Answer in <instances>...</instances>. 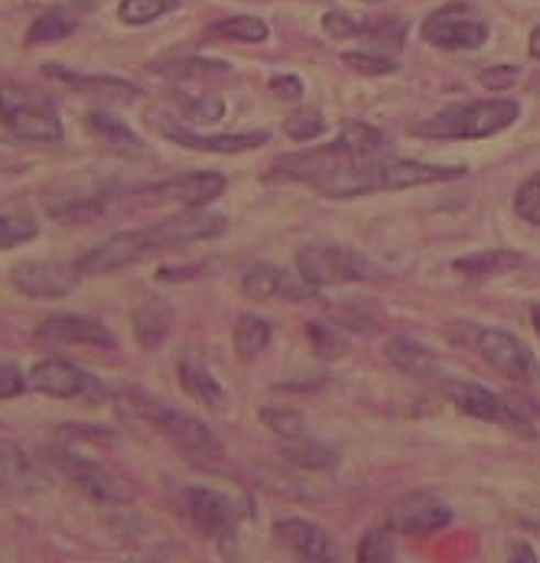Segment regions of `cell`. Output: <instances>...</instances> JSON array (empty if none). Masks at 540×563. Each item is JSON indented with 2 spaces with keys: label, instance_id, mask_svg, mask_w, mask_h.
I'll return each instance as SVG.
<instances>
[{
  "label": "cell",
  "instance_id": "6da1fadb",
  "mask_svg": "<svg viewBox=\"0 0 540 563\" xmlns=\"http://www.w3.org/2000/svg\"><path fill=\"white\" fill-rule=\"evenodd\" d=\"M465 176V166H443V163L397 161V157H372V161L352 163L332 176H326L316 189L332 199H355L382 189H414L430 183H447Z\"/></svg>",
  "mask_w": 540,
  "mask_h": 563
},
{
  "label": "cell",
  "instance_id": "7a4b0ae2",
  "mask_svg": "<svg viewBox=\"0 0 540 563\" xmlns=\"http://www.w3.org/2000/svg\"><path fill=\"white\" fill-rule=\"evenodd\" d=\"M385 147V134H382L378 128L355 121V124H349L332 144L312 147V151L290 154V157L277 161L274 173L284 176V179L309 183V186L316 189L326 176H332V173H339V169H345V166H352V163L372 161V157H378Z\"/></svg>",
  "mask_w": 540,
  "mask_h": 563
},
{
  "label": "cell",
  "instance_id": "3957f363",
  "mask_svg": "<svg viewBox=\"0 0 540 563\" xmlns=\"http://www.w3.org/2000/svg\"><path fill=\"white\" fill-rule=\"evenodd\" d=\"M518 114H521V104L511 98L450 104L440 114L410 124V134L427 137V141H482V137H495L505 128H511L518 121Z\"/></svg>",
  "mask_w": 540,
  "mask_h": 563
},
{
  "label": "cell",
  "instance_id": "277c9868",
  "mask_svg": "<svg viewBox=\"0 0 540 563\" xmlns=\"http://www.w3.org/2000/svg\"><path fill=\"white\" fill-rule=\"evenodd\" d=\"M0 124L26 144H56L63 141V118L56 101L26 81L0 85Z\"/></svg>",
  "mask_w": 540,
  "mask_h": 563
},
{
  "label": "cell",
  "instance_id": "5b68a950",
  "mask_svg": "<svg viewBox=\"0 0 540 563\" xmlns=\"http://www.w3.org/2000/svg\"><path fill=\"white\" fill-rule=\"evenodd\" d=\"M447 335L463 345L478 352V358L495 368L498 375H505L515 385H535L540 382V365L535 352L511 332L505 329H485V325H472V322H450Z\"/></svg>",
  "mask_w": 540,
  "mask_h": 563
},
{
  "label": "cell",
  "instance_id": "8992f818",
  "mask_svg": "<svg viewBox=\"0 0 540 563\" xmlns=\"http://www.w3.org/2000/svg\"><path fill=\"white\" fill-rule=\"evenodd\" d=\"M134 404H137V410L154 423L156 430L189 460V463H196V466H212L216 460H222V443L216 440V433L202 423V420H196V417H189V413H183V410H176V407H169V404L156 401V398H147V395H131Z\"/></svg>",
  "mask_w": 540,
  "mask_h": 563
},
{
  "label": "cell",
  "instance_id": "52a82bcc",
  "mask_svg": "<svg viewBox=\"0 0 540 563\" xmlns=\"http://www.w3.org/2000/svg\"><path fill=\"white\" fill-rule=\"evenodd\" d=\"M297 271L312 287L382 280L385 277V271L372 257H365L362 251L342 247V244H307L297 254Z\"/></svg>",
  "mask_w": 540,
  "mask_h": 563
},
{
  "label": "cell",
  "instance_id": "ba28073f",
  "mask_svg": "<svg viewBox=\"0 0 540 563\" xmlns=\"http://www.w3.org/2000/svg\"><path fill=\"white\" fill-rule=\"evenodd\" d=\"M159 251L154 229H131L121 235H111L101 244H95L91 251H85L76 261L78 277H104L124 267H134L141 261H147L151 254Z\"/></svg>",
  "mask_w": 540,
  "mask_h": 563
},
{
  "label": "cell",
  "instance_id": "9c48e42d",
  "mask_svg": "<svg viewBox=\"0 0 540 563\" xmlns=\"http://www.w3.org/2000/svg\"><path fill=\"white\" fill-rule=\"evenodd\" d=\"M30 388L46 395V398H59V401H91L104 404L111 398V391L104 388V382H98L95 375L81 372L73 362H36L26 375Z\"/></svg>",
  "mask_w": 540,
  "mask_h": 563
},
{
  "label": "cell",
  "instance_id": "30bf717a",
  "mask_svg": "<svg viewBox=\"0 0 540 563\" xmlns=\"http://www.w3.org/2000/svg\"><path fill=\"white\" fill-rule=\"evenodd\" d=\"M114 199V186L108 179H95V176H76V179H63L46 192V212L53 219L63 222H88L98 219L108 202Z\"/></svg>",
  "mask_w": 540,
  "mask_h": 563
},
{
  "label": "cell",
  "instance_id": "8fae6325",
  "mask_svg": "<svg viewBox=\"0 0 540 563\" xmlns=\"http://www.w3.org/2000/svg\"><path fill=\"white\" fill-rule=\"evenodd\" d=\"M183 505L186 515L192 518V525L209 534V538H225L238 528V521L244 518V505L234 501L232 495L209 488V485H189L183 488Z\"/></svg>",
  "mask_w": 540,
  "mask_h": 563
},
{
  "label": "cell",
  "instance_id": "7c38bea8",
  "mask_svg": "<svg viewBox=\"0 0 540 563\" xmlns=\"http://www.w3.org/2000/svg\"><path fill=\"white\" fill-rule=\"evenodd\" d=\"M420 33L437 49H447V53H463L465 49L469 53L488 40V23L475 20L465 7H443L423 20Z\"/></svg>",
  "mask_w": 540,
  "mask_h": 563
},
{
  "label": "cell",
  "instance_id": "4fadbf2b",
  "mask_svg": "<svg viewBox=\"0 0 540 563\" xmlns=\"http://www.w3.org/2000/svg\"><path fill=\"white\" fill-rule=\"evenodd\" d=\"M443 391L469 417H478V420H488V423H502V427H511V430H521V433L531 437V423L521 417V410H515L511 404L505 401V398H498L495 391H488L482 385H472V382H447Z\"/></svg>",
  "mask_w": 540,
  "mask_h": 563
},
{
  "label": "cell",
  "instance_id": "5bb4252c",
  "mask_svg": "<svg viewBox=\"0 0 540 563\" xmlns=\"http://www.w3.org/2000/svg\"><path fill=\"white\" fill-rule=\"evenodd\" d=\"M222 192H225V176L222 173H209V169L173 176V179H163V183H154V186L141 189V196L147 202H169V206H186V209L209 206Z\"/></svg>",
  "mask_w": 540,
  "mask_h": 563
},
{
  "label": "cell",
  "instance_id": "9a60e30c",
  "mask_svg": "<svg viewBox=\"0 0 540 563\" xmlns=\"http://www.w3.org/2000/svg\"><path fill=\"white\" fill-rule=\"evenodd\" d=\"M241 290L254 300H287V303H304V300H316L319 287H312L309 280L284 267H271V264H257L247 267L241 274Z\"/></svg>",
  "mask_w": 540,
  "mask_h": 563
},
{
  "label": "cell",
  "instance_id": "2e32d148",
  "mask_svg": "<svg viewBox=\"0 0 540 563\" xmlns=\"http://www.w3.org/2000/svg\"><path fill=\"white\" fill-rule=\"evenodd\" d=\"M78 271L59 261H20L10 267V284L36 300H59L73 294Z\"/></svg>",
  "mask_w": 540,
  "mask_h": 563
},
{
  "label": "cell",
  "instance_id": "e0dca14e",
  "mask_svg": "<svg viewBox=\"0 0 540 563\" xmlns=\"http://www.w3.org/2000/svg\"><path fill=\"white\" fill-rule=\"evenodd\" d=\"M56 463H59V470H63L88 498H95L98 505H124L128 488L118 483L101 463H95V460H88V456H78L76 450H69V446L56 450Z\"/></svg>",
  "mask_w": 540,
  "mask_h": 563
},
{
  "label": "cell",
  "instance_id": "ac0fdd59",
  "mask_svg": "<svg viewBox=\"0 0 540 563\" xmlns=\"http://www.w3.org/2000/svg\"><path fill=\"white\" fill-rule=\"evenodd\" d=\"M40 339H49V342H63V345H85V349H98V352H114L118 349V335L98 320H88V317H69V313H59V317H46L36 329Z\"/></svg>",
  "mask_w": 540,
  "mask_h": 563
},
{
  "label": "cell",
  "instance_id": "d6986e66",
  "mask_svg": "<svg viewBox=\"0 0 540 563\" xmlns=\"http://www.w3.org/2000/svg\"><path fill=\"white\" fill-rule=\"evenodd\" d=\"M453 521V508L433 495H407L390 508V528L400 534H437Z\"/></svg>",
  "mask_w": 540,
  "mask_h": 563
},
{
  "label": "cell",
  "instance_id": "ffe728a7",
  "mask_svg": "<svg viewBox=\"0 0 540 563\" xmlns=\"http://www.w3.org/2000/svg\"><path fill=\"white\" fill-rule=\"evenodd\" d=\"M151 229H154L159 251L163 247H186V244L209 242V239L225 235L229 216H222V212H186V216L166 219V222L151 225Z\"/></svg>",
  "mask_w": 540,
  "mask_h": 563
},
{
  "label": "cell",
  "instance_id": "44dd1931",
  "mask_svg": "<svg viewBox=\"0 0 540 563\" xmlns=\"http://www.w3.org/2000/svg\"><path fill=\"white\" fill-rule=\"evenodd\" d=\"M43 76L66 88H73L85 98H98V101H137L141 98V88L128 79H114V76H85V73H73L66 66H43Z\"/></svg>",
  "mask_w": 540,
  "mask_h": 563
},
{
  "label": "cell",
  "instance_id": "7402d4cb",
  "mask_svg": "<svg viewBox=\"0 0 540 563\" xmlns=\"http://www.w3.org/2000/svg\"><path fill=\"white\" fill-rule=\"evenodd\" d=\"M159 134L166 141H173L176 147H189V151H202V154H244V151H254V147L271 141L267 131H251V134H196L189 128H173V124H163Z\"/></svg>",
  "mask_w": 540,
  "mask_h": 563
},
{
  "label": "cell",
  "instance_id": "603a6c76",
  "mask_svg": "<svg viewBox=\"0 0 540 563\" xmlns=\"http://www.w3.org/2000/svg\"><path fill=\"white\" fill-rule=\"evenodd\" d=\"M274 534H277V541L284 548H290L304 561H329V558H335L329 534L319 525H312V521H304V518L277 521L274 525Z\"/></svg>",
  "mask_w": 540,
  "mask_h": 563
},
{
  "label": "cell",
  "instance_id": "cb8c5ba5",
  "mask_svg": "<svg viewBox=\"0 0 540 563\" xmlns=\"http://www.w3.org/2000/svg\"><path fill=\"white\" fill-rule=\"evenodd\" d=\"M385 355L387 362H390L394 368H400L404 375H414V378H437V375H440V362H437L420 342H414V339H407V335L387 339Z\"/></svg>",
  "mask_w": 540,
  "mask_h": 563
},
{
  "label": "cell",
  "instance_id": "d4e9b609",
  "mask_svg": "<svg viewBox=\"0 0 540 563\" xmlns=\"http://www.w3.org/2000/svg\"><path fill=\"white\" fill-rule=\"evenodd\" d=\"M78 23H81L78 10L66 7V3H56V7L43 10V13L30 23V30H26V46L59 43V40H66V36L76 33Z\"/></svg>",
  "mask_w": 540,
  "mask_h": 563
},
{
  "label": "cell",
  "instance_id": "484cf974",
  "mask_svg": "<svg viewBox=\"0 0 540 563\" xmlns=\"http://www.w3.org/2000/svg\"><path fill=\"white\" fill-rule=\"evenodd\" d=\"M131 329H134V339L144 352H154L166 342L169 329H173V310L163 303V300H147L144 307L134 310V320H131Z\"/></svg>",
  "mask_w": 540,
  "mask_h": 563
},
{
  "label": "cell",
  "instance_id": "4316f807",
  "mask_svg": "<svg viewBox=\"0 0 540 563\" xmlns=\"http://www.w3.org/2000/svg\"><path fill=\"white\" fill-rule=\"evenodd\" d=\"M521 264H525V254H521V251L495 247V251H475V254H469V257H460L453 267H456L460 274H465V277L478 280V277H498V274L515 271V267H521Z\"/></svg>",
  "mask_w": 540,
  "mask_h": 563
},
{
  "label": "cell",
  "instance_id": "83f0119b",
  "mask_svg": "<svg viewBox=\"0 0 540 563\" xmlns=\"http://www.w3.org/2000/svg\"><path fill=\"white\" fill-rule=\"evenodd\" d=\"M179 382H183V388H186V395H189L192 401L206 404V407H216V410L225 407V388H222V382H216V375H212L206 365L186 358V362L179 365Z\"/></svg>",
  "mask_w": 540,
  "mask_h": 563
},
{
  "label": "cell",
  "instance_id": "f1b7e54d",
  "mask_svg": "<svg viewBox=\"0 0 540 563\" xmlns=\"http://www.w3.org/2000/svg\"><path fill=\"white\" fill-rule=\"evenodd\" d=\"M85 124H88V131H95L104 144H111L114 151H121V154H128V157H144V144H141V137L124 124V121H118L114 114H104V111H91L88 118H85Z\"/></svg>",
  "mask_w": 540,
  "mask_h": 563
},
{
  "label": "cell",
  "instance_id": "f546056e",
  "mask_svg": "<svg viewBox=\"0 0 540 563\" xmlns=\"http://www.w3.org/2000/svg\"><path fill=\"white\" fill-rule=\"evenodd\" d=\"M30 485H33V466H30L26 453L13 440L0 437V488L23 492Z\"/></svg>",
  "mask_w": 540,
  "mask_h": 563
},
{
  "label": "cell",
  "instance_id": "4dcf8cb0",
  "mask_svg": "<svg viewBox=\"0 0 540 563\" xmlns=\"http://www.w3.org/2000/svg\"><path fill=\"white\" fill-rule=\"evenodd\" d=\"M156 76H169V79H225L232 76V66L229 63H219V59H199V56H189V59H173V63H154Z\"/></svg>",
  "mask_w": 540,
  "mask_h": 563
},
{
  "label": "cell",
  "instance_id": "1f68e13d",
  "mask_svg": "<svg viewBox=\"0 0 540 563\" xmlns=\"http://www.w3.org/2000/svg\"><path fill=\"white\" fill-rule=\"evenodd\" d=\"M271 342V322L254 317V313H244L241 320L234 322L232 329V345L238 352V358H254L267 349Z\"/></svg>",
  "mask_w": 540,
  "mask_h": 563
},
{
  "label": "cell",
  "instance_id": "d6a6232c",
  "mask_svg": "<svg viewBox=\"0 0 540 563\" xmlns=\"http://www.w3.org/2000/svg\"><path fill=\"white\" fill-rule=\"evenodd\" d=\"M209 36L212 40H232V43H267L271 36V26L261 20V16H229L216 26H209Z\"/></svg>",
  "mask_w": 540,
  "mask_h": 563
},
{
  "label": "cell",
  "instance_id": "836d02e7",
  "mask_svg": "<svg viewBox=\"0 0 540 563\" xmlns=\"http://www.w3.org/2000/svg\"><path fill=\"white\" fill-rule=\"evenodd\" d=\"M284 453H287V460H294L297 466H307V470H335V450L316 443L307 433L284 440Z\"/></svg>",
  "mask_w": 540,
  "mask_h": 563
},
{
  "label": "cell",
  "instance_id": "e575fe53",
  "mask_svg": "<svg viewBox=\"0 0 540 563\" xmlns=\"http://www.w3.org/2000/svg\"><path fill=\"white\" fill-rule=\"evenodd\" d=\"M169 10H179V0H121L118 20L128 26H147L159 16H166Z\"/></svg>",
  "mask_w": 540,
  "mask_h": 563
},
{
  "label": "cell",
  "instance_id": "d590c367",
  "mask_svg": "<svg viewBox=\"0 0 540 563\" xmlns=\"http://www.w3.org/2000/svg\"><path fill=\"white\" fill-rule=\"evenodd\" d=\"M261 423H264L271 433H277L280 440H294V437L307 433L304 417L294 413V410H284V407H264V410H261Z\"/></svg>",
  "mask_w": 540,
  "mask_h": 563
},
{
  "label": "cell",
  "instance_id": "8d00e7d4",
  "mask_svg": "<svg viewBox=\"0 0 540 563\" xmlns=\"http://www.w3.org/2000/svg\"><path fill=\"white\" fill-rule=\"evenodd\" d=\"M307 335L312 349H316V355H322V358H342L349 352V339L339 329H326L319 322H309Z\"/></svg>",
  "mask_w": 540,
  "mask_h": 563
},
{
  "label": "cell",
  "instance_id": "74e56055",
  "mask_svg": "<svg viewBox=\"0 0 540 563\" xmlns=\"http://www.w3.org/2000/svg\"><path fill=\"white\" fill-rule=\"evenodd\" d=\"M40 235V225L33 219H20V216H0V251L3 247H16V244L33 242Z\"/></svg>",
  "mask_w": 540,
  "mask_h": 563
},
{
  "label": "cell",
  "instance_id": "f35d334b",
  "mask_svg": "<svg viewBox=\"0 0 540 563\" xmlns=\"http://www.w3.org/2000/svg\"><path fill=\"white\" fill-rule=\"evenodd\" d=\"M179 104L196 121H219L225 114V101L219 95H179Z\"/></svg>",
  "mask_w": 540,
  "mask_h": 563
},
{
  "label": "cell",
  "instance_id": "ab89813d",
  "mask_svg": "<svg viewBox=\"0 0 540 563\" xmlns=\"http://www.w3.org/2000/svg\"><path fill=\"white\" fill-rule=\"evenodd\" d=\"M342 63L352 66L355 73H365V76H394L397 73V63L382 56V53H345Z\"/></svg>",
  "mask_w": 540,
  "mask_h": 563
},
{
  "label": "cell",
  "instance_id": "60d3db41",
  "mask_svg": "<svg viewBox=\"0 0 540 563\" xmlns=\"http://www.w3.org/2000/svg\"><path fill=\"white\" fill-rule=\"evenodd\" d=\"M515 212L528 222V225H540V173H535L515 196Z\"/></svg>",
  "mask_w": 540,
  "mask_h": 563
},
{
  "label": "cell",
  "instance_id": "b9f144b4",
  "mask_svg": "<svg viewBox=\"0 0 540 563\" xmlns=\"http://www.w3.org/2000/svg\"><path fill=\"white\" fill-rule=\"evenodd\" d=\"M322 30H326L332 40H349V36H362L365 20L345 13V10H329V13L322 16Z\"/></svg>",
  "mask_w": 540,
  "mask_h": 563
},
{
  "label": "cell",
  "instance_id": "7bdbcfd3",
  "mask_svg": "<svg viewBox=\"0 0 540 563\" xmlns=\"http://www.w3.org/2000/svg\"><path fill=\"white\" fill-rule=\"evenodd\" d=\"M284 131H287V137H294V141L304 144V141H312V137H319L326 131V121H322L319 111H304V114L287 118L284 121Z\"/></svg>",
  "mask_w": 540,
  "mask_h": 563
},
{
  "label": "cell",
  "instance_id": "ee69618b",
  "mask_svg": "<svg viewBox=\"0 0 540 563\" xmlns=\"http://www.w3.org/2000/svg\"><path fill=\"white\" fill-rule=\"evenodd\" d=\"M359 558L368 563H385L394 558V544H390V531H372L362 544H359Z\"/></svg>",
  "mask_w": 540,
  "mask_h": 563
},
{
  "label": "cell",
  "instance_id": "f6af8a7d",
  "mask_svg": "<svg viewBox=\"0 0 540 563\" xmlns=\"http://www.w3.org/2000/svg\"><path fill=\"white\" fill-rule=\"evenodd\" d=\"M362 36H368L372 43H390L394 49L404 43V23L400 20H390V23H365V30H362Z\"/></svg>",
  "mask_w": 540,
  "mask_h": 563
},
{
  "label": "cell",
  "instance_id": "bcb514c9",
  "mask_svg": "<svg viewBox=\"0 0 540 563\" xmlns=\"http://www.w3.org/2000/svg\"><path fill=\"white\" fill-rule=\"evenodd\" d=\"M23 388H30L26 375H23L16 365H7V362H0V401H7V398H16Z\"/></svg>",
  "mask_w": 540,
  "mask_h": 563
},
{
  "label": "cell",
  "instance_id": "7dc6e473",
  "mask_svg": "<svg viewBox=\"0 0 540 563\" xmlns=\"http://www.w3.org/2000/svg\"><path fill=\"white\" fill-rule=\"evenodd\" d=\"M518 69L515 66H492V69H485L482 76H478V81L488 88V91H505V88H511L515 81H518Z\"/></svg>",
  "mask_w": 540,
  "mask_h": 563
},
{
  "label": "cell",
  "instance_id": "c3c4849f",
  "mask_svg": "<svg viewBox=\"0 0 540 563\" xmlns=\"http://www.w3.org/2000/svg\"><path fill=\"white\" fill-rule=\"evenodd\" d=\"M271 91H274L277 98H284V101H294V98L304 95V81L297 79V76H274V79H271Z\"/></svg>",
  "mask_w": 540,
  "mask_h": 563
},
{
  "label": "cell",
  "instance_id": "681fc988",
  "mask_svg": "<svg viewBox=\"0 0 540 563\" xmlns=\"http://www.w3.org/2000/svg\"><path fill=\"white\" fill-rule=\"evenodd\" d=\"M531 56H535V59H540V26L535 30V33H531Z\"/></svg>",
  "mask_w": 540,
  "mask_h": 563
},
{
  "label": "cell",
  "instance_id": "f907efd6",
  "mask_svg": "<svg viewBox=\"0 0 540 563\" xmlns=\"http://www.w3.org/2000/svg\"><path fill=\"white\" fill-rule=\"evenodd\" d=\"M511 558H525V561H535V551H528V548H518V551H511Z\"/></svg>",
  "mask_w": 540,
  "mask_h": 563
},
{
  "label": "cell",
  "instance_id": "816d5d0a",
  "mask_svg": "<svg viewBox=\"0 0 540 563\" xmlns=\"http://www.w3.org/2000/svg\"><path fill=\"white\" fill-rule=\"evenodd\" d=\"M531 320H535V329L540 332V303L538 307H531Z\"/></svg>",
  "mask_w": 540,
  "mask_h": 563
},
{
  "label": "cell",
  "instance_id": "f5cc1de1",
  "mask_svg": "<svg viewBox=\"0 0 540 563\" xmlns=\"http://www.w3.org/2000/svg\"><path fill=\"white\" fill-rule=\"evenodd\" d=\"M362 3H382V0H362Z\"/></svg>",
  "mask_w": 540,
  "mask_h": 563
}]
</instances>
